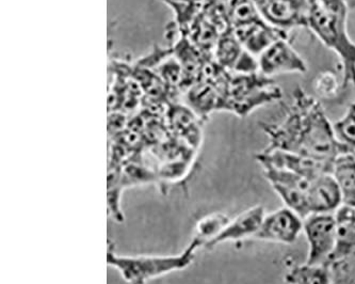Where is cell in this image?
Returning a JSON list of instances; mask_svg holds the SVG:
<instances>
[{"instance_id":"1","label":"cell","mask_w":355,"mask_h":284,"mask_svg":"<svg viewBox=\"0 0 355 284\" xmlns=\"http://www.w3.org/2000/svg\"><path fill=\"white\" fill-rule=\"evenodd\" d=\"M267 136L265 150H279L323 162H333L348 152L337 139L334 126L325 115L318 99L297 87L287 104L283 120L261 123Z\"/></svg>"},{"instance_id":"2","label":"cell","mask_w":355,"mask_h":284,"mask_svg":"<svg viewBox=\"0 0 355 284\" xmlns=\"http://www.w3.org/2000/svg\"><path fill=\"white\" fill-rule=\"evenodd\" d=\"M347 0H309L307 28L338 56L343 88H355V42L348 33Z\"/></svg>"},{"instance_id":"3","label":"cell","mask_w":355,"mask_h":284,"mask_svg":"<svg viewBox=\"0 0 355 284\" xmlns=\"http://www.w3.org/2000/svg\"><path fill=\"white\" fill-rule=\"evenodd\" d=\"M202 245L198 240L192 238L191 243L184 251L170 256H154V254H139V256H121L113 251L109 246L107 261L108 265L114 268L128 284H146L150 280L175 272L184 271L189 267L196 258V252Z\"/></svg>"},{"instance_id":"4","label":"cell","mask_w":355,"mask_h":284,"mask_svg":"<svg viewBox=\"0 0 355 284\" xmlns=\"http://www.w3.org/2000/svg\"><path fill=\"white\" fill-rule=\"evenodd\" d=\"M282 90L272 78L259 72L238 73L229 79L221 109L245 117L270 103L281 101Z\"/></svg>"},{"instance_id":"5","label":"cell","mask_w":355,"mask_h":284,"mask_svg":"<svg viewBox=\"0 0 355 284\" xmlns=\"http://www.w3.org/2000/svg\"><path fill=\"white\" fill-rule=\"evenodd\" d=\"M303 232L309 243V254L305 263L329 265L336 240L334 212L307 216L303 219Z\"/></svg>"},{"instance_id":"6","label":"cell","mask_w":355,"mask_h":284,"mask_svg":"<svg viewBox=\"0 0 355 284\" xmlns=\"http://www.w3.org/2000/svg\"><path fill=\"white\" fill-rule=\"evenodd\" d=\"M263 176L272 186L287 208L295 210L301 218L309 215L307 192L311 181L293 172L271 166H261Z\"/></svg>"},{"instance_id":"7","label":"cell","mask_w":355,"mask_h":284,"mask_svg":"<svg viewBox=\"0 0 355 284\" xmlns=\"http://www.w3.org/2000/svg\"><path fill=\"white\" fill-rule=\"evenodd\" d=\"M261 19L279 31L307 28L309 0H253Z\"/></svg>"},{"instance_id":"8","label":"cell","mask_w":355,"mask_h":284,"mask_svg":"<svg viewBox=\"0 0 355 284\" xmlns=\"http://www.w3.org/2000/svg\"><path fill=\"white\" fill-rule=\"evenodd\" d=\"M257 65L259 72L270 78L277 75L307 72L306 61L293 49L289 37L273 42L259 56Z\"/></svg>"},{"instance_id":"9","label":"cell","mask_w":355,"mask_h":284,"mask_svg":"<svg viewBox=\"0 0 355 284\" xmlns=\"http://www.w3.org/2000/svg\"><path fill=\"white\" fill-rule=\"evenodd\" d=\"M255 158L261 166L283 169L309 181H314L323 174H331L334 162H323L279 150H263L257 153Z\"/></svg>"},{"instance_id":"10","label":"cell","mask_w":355,"mask_h":284,"mask_svg":"<svg viewBox=\"0 0 355 284\" xmlns=\"http://www.w3.org/2000/svg\"><path fill=\"white\" fill-rule=\"evenodd\" d=\"M302 231L303 218L295 210L285 206L265 215L263 224L254 238L291 245Z\"/></svg>"},{"instance_id":"11","label":"cell","mask_w":355,"mask_h":284,"mask_svg":"<svg viewBox=\"0 0 355 284\" xmlns=\"http://www.w3.org/2000/svg\"><path fill=\"white\" fill-rule=\"evenodd\" d=\"M234 31L245 51L257 57L273 42L288 37L286 31H279L263 19L235 26Z\"/></svg>"},{"instance_id":"12","label":"cell","mask_w":355,"mask_h":284,"mask_svg":"<svg viewBox=\"0 0 355 284\" xmlns=\"http://www.w3.org/2000/svg\"><path fill=\"white\" fill-rule=\"evenodd\" d=\"M265 215V208L261 206L245 210L237 217L231 219L221 233L206 246V249H212L226 242H240L245 238H254L263 224Z\"/></svg>"},{"instance_id":"13","label":"cell","mask_w":355,"mask_h":284,"mask_svg":"<svg viewBox=\"0 0 355 284\" xmlns=\"http://www.w3.org/2000/svg\"><path fill=\"white\" fill-rule=\"evenodd\" d=\"M309 215L334 212L343 204L342 194L332 174H323L311 181L307 192Z\"/></svg>"},{"instance_id":"14","label":"cell","mask_w":355,"mask_h":284,"mask_svg":"<svg viewBox=\"0 0 355 284\" xmlns=\"http://www.w3.org/2000/svg\"><path fill=\"white\" fill-rule=\"evenodd\" d=\"M334 217L336 240L329 265L355 253V208L342 204L335 210Z\"/></svg>"},{"instance_id":"15","label":"cell","mask_w":355,"mask_h":284,"mask_svg":"<svg viewBox=\"0 0 355 284\" xmlns=\"http://www.w3.org/2000/svg\"><path fill=\"white\" fill-rule=\"evenodd\" d=\"M331 174L342 194L343 204L355 208V151L338 155Z\"/></svg>"},{"instance_id":"16","label":"cell","mask_w":355,"mask_h":284,"mask_svg":"<svg viewBox=\"0 0 355 284\" xmlns=\"http://www.w3.org/2000/svg\"><path fill=\"white\" fill-rule=\"evenodd\" d=\"M285 281L288 284H332L330 266L307 263L295 266L286 274Z\"/></svg>"},{"instance_id":"17","label":"cell","mask_w":355,"mask_h":284,"mask_svg":"<svg viewBox=\"0 0 355 284\" xmlns=\"http://www.w3.org/2000/svg\"><path fill=\"white\" fill-rule=\"evenodd\" d=\"M230 222L231 218L221 212L205 216L196 224V235L193 238L201 243L202 247L205 248L211 240H215L221 233L222 230Z\"/></svg>"},{"instance_id":"18","label":"cell","mask_w":355,"mask_h":284,"mask_svg":"<svg viewBox=\"0 0 355 284\" xmlns=\"http://www.w3.org/2000/svg\"><path fill=\"white\" fill-rule=\"evenodd\" d=\"M316 99H336L343 88V81H338V77L333 71H322L316 75L313 81Z\"/></svg>"},{"instance_id":"19","label":"cell","mask_w":355,"mask_h":284,"mask_svg":"<svg viewBox=\"0 0 355 284\" xmlns=\"http://www.w3.org/2000/svg\"><path fill=\"white\" fill-rule=\"evenodd\" d=\"M333 126L337 139L347 148L355 151V101L351 103L344 116Z\"/></svg>"},{"instance_id":"20","label":"cell","mask_w":355,"mask_h":284,"mask_svg":"<svg viewBox=\"0 0 355 284\" xmlns=\"http://www.w3.org/2000/svg\"><path fill=\"white\" fill-rule=\"evenodd\" d=\"M329 266L332 284H355V253Z\"/></svg>"},{"instance_id":"21","label":"cell","mask_w":355,"mask_h":284,"mask_svg":"<svg viewBox=\"0 0 355 284\" xmlns=\"http://www.w3.org/2000/svg\"><path fill=\"white\" fill-rule=\"evenodd\" d=\"M172 1H178V3H184V1H189V0H172Z\"/></svg>"}]
</instances>
